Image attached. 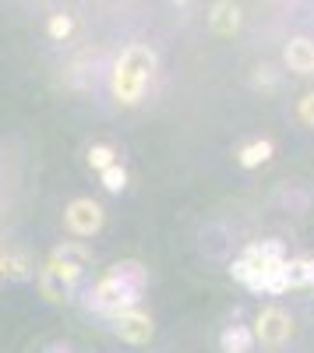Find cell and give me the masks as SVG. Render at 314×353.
I'll return each instance as SVG.
<instances>
[{"label": "cell", "instance_id": "18", "mask_svg": "<svg viewBox=\"0 0 314 353\" xmlns=\"http://www.w3.org/2000/svg\"><path fill=\"white\" fill-rule=\"evenodd\" d=\"M297 121H300L304 128H314V92L300 96V103H297Z\"/></svg>", "mask_w": 314, "mask_h": 353}, {"label": "cell", "instance_id": "15", "mask_svg": "<svg viewBox=\"0 0 314 353\" xmlns=\"http://www.w3.org/2000/svg\"><path fill=\"white\" fill-rule=\"evenodd\" d=\"M71 32H74V18H71V14L56 11V14H50V18H46V36H50L53 43L71 39Z\"/></svg>", "mask_w": 314, "mask_h": 353}, {"label": "cell", "instance_id": "12", "mask_svg": "<svg viewBox=\"0 0 314 353\" xmlns=\"http://www.w3.org/2000/svg\"><path fill=\"white\" fill-rule=\"evenodd\" d=\"M272 152H275V145L269 138H254V141H247V145L237 149V163L244 170H258V166H265L272 159Z\"/></svg>", "mask_w": 314, "mask_h": 353}, {"label": "cell", "instance_id": "10", "mask_svg": "<svg viewBox=\"0 0 314 353\" xmlns=\"http://www.w3.org/2000/svg\"><path fill=\"white\" fill-rule=\"evenodd\" d=\"M0 258H4V279L8 283H28L36 279V261L25 248H0Z\"/></svg>", "mask_w": 314, "mask_h": 353}, {"label": "cell", "instance_id": "11", "mask_svg": "<svg viewBox=\"0 0 314 353\" xmlns=\"http://www.w3.org/2000/svg\"><path fill=\"white\" fill-rule=\"evenodd\" d=\"M282 283H286V290H307L314 286V258L304 254V258H290L282 261Z\"/></svg>", "mask_w": 314, "mask_h": 353}, {"label": "cell", "instance_id": "7", "mask_svg": "<svg viewBox=\"0 0 314 353\" xmlns=\"http://www.w3.org/2000/svg\"><path fill=\"white\" fill-rule=\"evenodd\" d=\"M254 343H262V346H282V343H290L293 336V318L286 307H279V304H265L258 311V318H254Z\"/></svg>", "mask_w": 314, "mask_h": 353}, {"label": "cell", "instance_id": "20", "mask_svg": "<svg viewBox=\"0 0 314 353\" xmlns=\"http://www.w3.org/2000/svg\"><path fill=\"white\" fill-rule=\"evenodd\" d=\"M0 279H4V258H0Z\"/></svg>", "mask_w": 314, "mask_h": 353}, {"label": "cell", "instance_id": "14", "mask_svg": "<svg viewBox=\"0 0 314 353\" xmlns=\"http://www.w3.org/2000/svg\"><path fill=\"white\" fill-rule=\"evenodd\" d=\"M85 163H89V170L103 173L106 166L121 163V156H117V149H113V145H106V141H96V145H89V152H85Z\"/></svg>", "mask_w": 314, "mask_h": 353}, {"label": "cell", "instance_id": "2", "mask_svg": "<svg viewBox=\"0 0 314 353\" xmlns=\"http://www.w3.org/2000/svg\"><path fill=\"white\" fill-rule=\"evenodd\" d=\"M149 286V269L141 261L127 258V261H117V265H109V269L81 293L85 297V307L103 314L106 321L113 314H121L127 307H138L141 304V293H145Z\"/></svg>", "mask_w": 314, "mask_h": 353}, {"label": "cell", "instance_id": "6", "mask_svg": "<svg viewBox=\"0 0 314 353\" xmlns=\"http://www.w3.org/2000/svg\"><path fill=\"white\" fill-rule=\"evenodd\" d=\"M109 329H113V336H117L121 343H127V346H149L152 336H156V321H152L149 311H141V304H138V307H127L121 314H113L109 318Z\"/></svg>", "mask_w": 314, "mask_h": 353}, {"label": "cell", "instance_id": "4", "mask_svg": "<svg viewBox=\"0 0 314 353\" xmlns=\"http://www.w3.org/2000/svg\"><path fill=\"white\" fill-rule=\"evenodd\" d=\"M282 261H286V248L279 241H258L240 251V258L230 265V276L254 293H286Z\"/></svg>", "mask_w": 314, "mask_h": 353}, {"label": "cell", "instance_id": "19", "mask_svg": "<svg viewBox=\"0 0 314 353\" xmlns=\"http://www.w3.org/2000/svg\"><path fill=\"white\" fill-rule=\"evenodd\" d=\"M43 353H74V350H71L67 343H53V346H46Z\"/></svg>", "mask_w": 314, "mask_h": 353}, {"label": "cell", "instance_id": "8", "mask_svg": "<svg viewBox=\"0 0 314 353\" xmlns=\"http://www.w3.org/2000/svg\"><path fill=\"white\" fill-rule=\"evenodd\" d=\"M282 64H286L293 74H314V39L307 36H293L286 46H282Z\"/></svg>", "mask_w": 314, "mask_h": 353}, {"label": "cell", "instance_id": "1", "mask_svg": "<svg viewBox=\"0 0 314 353\" xmlns=\"http://www.w3.org/2000/svg\"><path fill=\"white\" fill-rule=\"evenodd\" d=\"M96 254L85 241H64L50 251V258L36 269V290L46 304H71L85 276L92 272Z\"/></svg>", "mask_w": 314, "mask_h": 353}, {"label": "cell", "instance_id": "9", "mask_svg": "<svg viewBox=\"0 0 314 353\" xmlns=\"http://www.w3.org/2000/svg\"><path fill=\"white\" fill-rule=\"evenodd\" d=\"M240 21H244V14H240V4H233V0H216V4L209 8V28L222 39L237 36Z\"/></svg>", "mask_w": 314, "mask_h": 353}, {"label": "cell", "instance_id": "21", "mask_svg": "<svg viewBox=\"0 0 314 353\" xmlns=\"http://www.w3.org/2000/svg\"><path fill=\"white\" fill-rule=\"evenodd\" d=\"M177 4H187V0H177Z\"/></svg>", "mask_w": 314, "mask_h": 353}, {"label": "cell", "instance_id": "3", "mask_svg": "<svg viewBox=\"0 0 314 353\" xmlns=\"http://www.w3.org/2000/svg\"><path fill=\"white\" fill-rule=\"evenodd\" d=\"M159 71V53L145 43H131L121 50L117 64L109 71V92L121 106H138L152 88V78Z\"/></svg>", "mask_w": 314, "mask_h": 353}, {"label": "cell", "instance_id": "13", "mask_svg": "<svg viewBox=\"0 0 314 353\" xmlns=\"http://www.w3.org/2000/svg\"><path fill=\"white\" fill-rule=\"evenodd\" d=\"M219 346H222V353H251V346H254L251 325H226L219 336Z\"/></svg>", "mask_w": 314, "mask_h": 353}, {"label": "cell", "instance_id": "16", "mask_svg": "<svg viewBox=\"0 0 314 353\" xmlns=\"http://www.w3.org/2000/svg\"><path fill=\"white\" fill-rule=\"evenodd\" d=\"M279 81H282V71H275L272 64L254 68V74H251V85L258 88V92H275V88H279Z\"/></svg>", "mask_w": 314, "mask_h": 353}, {"label": "cell", "instance_id": "17", "mask_svg": "<svg viewBox=\"0 0 314 353\" xmlns=\"http://www.w3.org/2000/svg\"><path fill=\"white\" fill-rule=\"evenodd\" d=\"M99 181H103V188H106L109 194H121V191L127 188V170H124V163L106 166V170L99 173Z\"/></svg>", "mask_w": 314, "mask_h": 353}, {"label": "cell", "instance_id": "5", "mask_svg": "<svg viewBox=\"0 0 314 353\" xmlns=\"http://www.w3.org/2000/svg\"><path fill=\"white\" fill-rule=\"evenodd\" d=\"M64 226L74 241H89L106 226V209L96 198H71L64 205Z\"/></svg>", "mask_w": 314, "mask_h": 353}]
</instances>
